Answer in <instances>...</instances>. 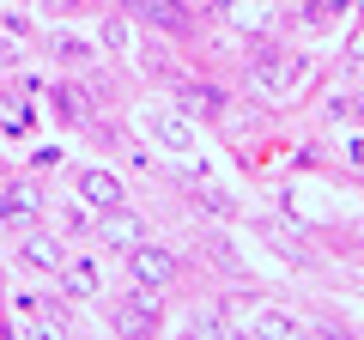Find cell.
<instances>
[{
  "mask_svg": "<svg viewBox=\"0 0 364 340\" xmlns=\"http://www.w3.org/2000/svg\"><path fill=\"white\" fill-rule=\"evenodd\" d=\"M0 219L6 225H31L37 219V188H25V183L6 188V195H0Z\"/></svg>",
  "mask_w": 364,
  "mask_h": 340,
  "instance_id": "6",
  "label": "cell"
},
{
  "mask_svg": "<svg viewBox=\"0 0 364 340\" xmlns=\"http://www.w3.org/2000/svg\"><path fill=\"white\" fill-rule=\"evenodd\" d=\"M213 6H219V13H231V6H243V0H213Z\"/></svg>",
  "mask_w": 364,
  "mask_h": 340,
  "instance_id": "14",
  "label": "cell"
},
{
  "mask_svg": "<svg viewBox=\"0 0 364 340\" xmlns=\"http://www.w3.org/2000/svg\"><path fill=\"white\" fill-rule=\"evenodd\" d=\"M55 280H61L67 298H97L104 292V280H97V267L91 262H73V255H61V267H55Z\"/></svg>",
  "mask_w": 364,
  "mask_h": 340,
  "instance_id": "5",
  "label": "cell"
},
{
  "mask_svg": "<svg viewBox=\"0 0 364 340\" xmlns=\"http://www.w3.org/2000/svg\"><path fill=\"white\" fill-rule=\"evenodd\" d=\"M97 231H104V237H116V243H140V219H134L128 207H109Z\"/></svg>",
  "mask_w": 364,
  "mask_h": 340,
  "instance_id": "7",
  "label": "cell"
},
{
  "mask_svg": "<svg viewBox=\"0 0 364 340\" xmlns=\"http://www.w3.org/2000/svg\"><path fill=\"white\" fill-rule=\"evenodd\" d=\"M358 110H364V92H358Z\"/></svg>",
  "mask_w": 364,
  "mask_h": 340,
  "instance_id": "15",
  "label": "cell"
},
{
  "mask_svg": "<svg viewBox=\"0 0 364 340\" xmlns=\"http://www.w3.org/2000/svg\"><path fill=\"white\" fill-rule=\"evenodd\" d=\"M146 134H152V140L164 146V152H176V158H188V152L200 146L195 122H188V116H176V110H152V116H146Z\"/></svg>",
  "mask_w": 364,
  "mask_h": 340,
  "instance_id": "2",
  "label": "cell"
},
{
  "mask_svg": "<svg viewBox=\"0 0 364 340\" xmlns=\"http://www.w3.org/2000/svg\"><path fill=\"white\" fill-rule=\"evenodd\" d=\"M55 55H61V61H91V43H85V37H67V31H55Z\"/></svg>",
  "mask_w": 364,
  "mask_h": 340,
  "instance_id": "11",
  "label": "cell"
},
{
  "mask_svg": "<svg viewBox=\"0 0 364 340\" xmlns=\"http://www.w3.org/2000/svg\"><path fill=\"white\" fill-rule=\"evenodd\" d=\"M0 122H6L13 134H25V128H31V110L18 104V97H6V104H0Z\"/></svg>",
  "mask_w": 364,
  "mask_h": 340,
  "instance_id": "13",
  "label": "cell"
},
{
  "mask_svg": "<svg viewBox=\"0 0 364 340\" xmlns=\"http://www.w3.org/2000/svg\"><path fill=\"white\" fill-rule=\"evenodd\" d=\"M255 328H261V334H273V340H291V334H298V316H286V310H255Z\"/></svg>",
  "mask_w": 364,
  "mask_h": 340,
  "instance_id": "9",
  "label": "cell"
},
{
  "mask_svg": "<svg viewBox=\"0 0 364 340\" xmlns=\"http://www.w3.org/2000/svg\"><path fill=\"white\" fill-rule=\"evenodd\" d=\"M128 274H134V286L158 292V286L176 280V262H170V249H158V243H134L128 249Z\"/></svg>",
  "mask_w": 364,
  "mask_h": 340,
  "instance_id": "3",
  "label": "cell"
},
{
  "mask_svg": "<svg viewBox=\"0 0 364 340\" xmlns=\"http://www.w3.org/2000/svg\"><path fill=\"white\" fill-rule=\"evenodd\" d=\"M182 104L195 110V116H219V92H213V85H182Z\"/></svg>",
  "mask_w": 364,
  "mask_h": 340,
  "instance_id": "10",
  "label": "cell"
},
{
  "mask_svg": "<svg viewBox=\"0 0 364 340\" xmlns=\"http://www.w3.org/2000/svg\"><path fill=\"white\" fill-rule=\"evenodd\" d=\"M310 73L304 49H273V43H255V79L267 97H291V85Z\"/></svg>",
  "mask_w": 364,
  "mask_h": 340,
  "instance_id": "1",
  "label": "cell"
},
{
  "mask_svg": "<svg viewBox=\"0 0 364 340\" xmlns=\"http://www.w3.org/2000/svg\"><path fill=\"white\" fill-rule=\"evenodd\" d=\"M18 255H25L31 267H43V274H55V267H61V255H67V249H55L49 237H31V243L18 249Z\"/></svg>",
  "mask_w": 364,
  "mask_h": 340,
  "instance_id": "8",
  "label": "cell"
},
{
  "mask_svg": "<svg viewBox=\"0 0 364 340\" xmlns=\"http://www.w3.org/2000/svg\"><path fill=\"white\" fill-rule=\"evenodd\" d=\"M49 104H55V116H61V122H73V116H79V92H73V85H55Z\"/></svg>",
  "mask_w": 364,
  "mask_h": 340,
  "instance_id": "12",
  "label": "cell"
},
{
  "mask_svg": "<svg viewBox=\"0 0 364 340\" xmlns=\"http://www.w3.org/2000/svg\"><path fill=\"white\" fill-rule=\"evenodd\" d=\"M79 201L97 207V213H109V207H122V183L109 170H79Z\"/></svg>",
  "mask_w": 364,
  "mask_h": 340,
  "instance_id": "4",
  "label": "cell"
}]
</instances>
